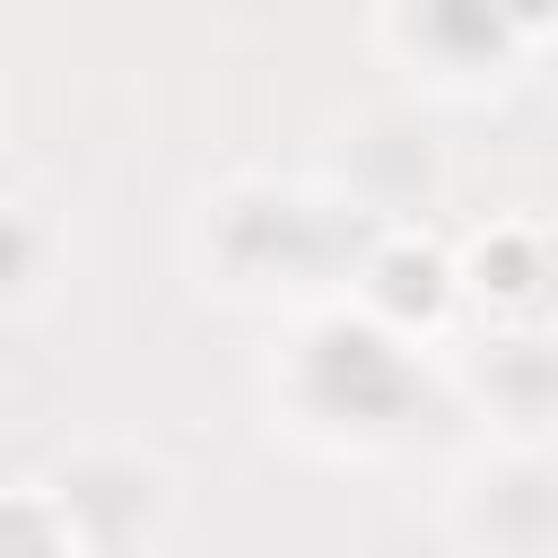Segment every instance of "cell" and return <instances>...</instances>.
Here are the masks:
<instances>
[{"label":"cell","instance_id":"6da1fadb","mask_svg":"<svg viewBox=\"0 0 558 558\" xmlns=\"http://www.w3.org/2000/svg\"><path fill=\"white\" fill-rule=\"evenodd\" d=\"M392 305H436V270L427 262H392Z\"/></svg>","mask_w":558,"mask_h":558},{"label":"cell","instance_id":"7a4b0ae2","mask_svg":"<svg viewBox=\"0 0 558 558\" xmlns=\"http://www.w3.org/2000/svg\"><path fill=\"white\" fill-rule=\"evenodd\" d=\"M9 532H17V549H9V558H52V549H44V532H35V514H26V506H9Z\"/></svg>","mask_w":558,"mask_h":558}]
</instances>
